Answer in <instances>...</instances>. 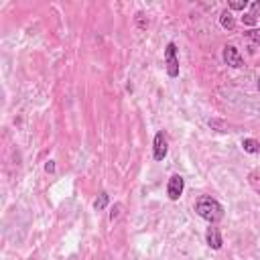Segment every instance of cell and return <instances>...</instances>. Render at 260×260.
I'll list each match as a JSON object with an SVG mask.
<instances>
[{"label":"cell","mask_w":260,"mask_h":260,"mask_svg":"<svg viewBox=\"0 0 260 260\" xmlns=\"http://www.w3.org/2000/svg\"><path fill=\"white\" fill-rule=\"evenodd\" d=\"M195 211L199 217H203L205 221H209L211 225L221 221L223 219V207L217 199L209 197V195H201L197 201H195Z\"/></svg>","instance_id":"cell-1"},{"label":"cell","mask_w":260,"mask_h":260,"mask_svg":"<svg viewBox=\"0 0 260 260\" xmlns=\"http://www.w3.org/2000/svg\"><path fill=\"white\" fill-rule=\"evenodd\" d=\"M165 63H167V73L169 77H177L179 75V59H177V45L169 43L165 49Z\"/></svg>","instance_id":"cell-2"},{"label":"cell","mask_w":260,"mask_h":260,"mask_svg":"<svg viewBox=\"0 0 260 260\" xmlns=\"http://www.w3.org/2000/svg\"><path fill=\"white\" fill-rule=\"evenodd\" d=\"M169 152V144H167V136L162 132H156L154 134V140H152V156L154 160H162Z\"/></svg>","instance_id":"cell-3"},{"label":"cell","mask_w":260,"mask_h":260,"mask_svg":"<svg viewBox=\"0 0 260 260\" xmlns=\"http://www.w3.org/2000/svg\"><path fill=\"white\" fill-rule=\"evenodd\" d=\"M183 187H185L183 177H181V175H173V177L169 179V185H167V195H169V199L177 201V199L181 197V193H183Z\"/></svg>","instance_id":"cell-4"},{"label":"cell","mask_w":260,"mask_h":260,"mask_svg":"<svg viewBox=\"0 0 260 260\" xmlns=\"http://www.w3.org/2000/svg\"><path fill=\"white\" fill-rule=\"evenodd\" d=\"M223 61L230 65V67H242L244 65V59H242V55L238 53V49L236 47H232V45H225L223 47Z\"/></svg>","instance_id":"cell-5"},{"label":"cell","mask_w":260,"mask_h":260,"mask_svg":"<svg viewBox=\"0 0 260 260\" xmlns=\"http://www.w3.org/2000/svg\"><path fill=\"white\" fill-rule=\"evenodd\" d=\"M205 242H207V246H209V248L219 250V248H221V244H223L221 234H219V228L209 225V228H207V232H205Z\"/></svg>","instance_id":"cell-6"},{"label":"cell","mask_w":260,"mask_h":260,"mask_svg":"<svg viewBox=\"0 0 260 260\" xmlns=\"http://www.w3.org/2000/svg\"><path fill=\"white\" fill-rule=\"evenodd\" d=\"M248 183H250V187L260 195V167L254 169V171H250V175H248Z\"/></svg>","instance_id":"cell-7"},{"label":"cell","mask_w":260,"mask_h":260,"mask_svg":"<svg viewBox=\"0 0 260 260\" xmlns=\"http://www.w3.org/2000/svg\"><path fill=\"white\" fill-rule=\"evenodd\" d=\"M219 22H221V26H223V28H228V30H232V28L236 26V22H234V16H232V12H230V10H223V12H221V16H219Z\"/></svg>","instance_id":"cell-8"},{"label":"cell","mask_w":260,"mask_h":260,"mask_svg":"<svg viewBox=\"0 0 260 260\" xmlns=\"http://www.w3.org/2000/svg\"><path fill=\"white\" fill-rule=\"evenodd\" d=\"M242 148H244L246 152H258V140H254V138H244V140H242Z\"/></svg>","instance_id":"cell-9"},{"label":"cell","mask_w":260,"mask_h":260,"mask_svg":"<svg viewBox=\"0 0 260 260\" xmlns=\"http://www.w3.org/2000/svg\"><path fill=\"white\" fill-rule=\"evenodd\" d=\"M108 199H110V197H108V193H106V191H102V193L98 195V199L93 201V207H95L98 211H102V209L108 205Z\"/></svg>","instance_id":"cell-10"},{"label":"cell","mask_w":260,"mask_h":260,"mask_svg":"<svg viewBox=\"0 0 260 260\" xmlns=\"http://www.w3.org/2000/svg\"><path fill=\"white\" fill-rule=\"evenodd\" d=\"M228 6H230V10H244L248 6V2L246 0H230Z\"/></svg>","instance_id":"cell-11"},{"label":"cell","mask_w":260,"mask_h":260,"mask_svg":"<svg viewBox=\"0 0 260 260\" xmlns=\"http://www.w3.org/2000/svg\"><path fill=\"white\" fill-rule=\"evenodd\" d=\"M248 14H250L254 20H258V18H260V0H256V2H252V4H250V12H248Z\"/></svg>","instance_id":"cell-12"},{"label":"cell","mask_w":260,"mask_h":260,"mask_svg":"<svg viewBox=\"0 0 260 260\" xmlns=\"http://www.w3.org/2000/svg\"><path fill=\"white\" fill-rule=\"evenodd\" d=\"M246 37H248L250 41H254L256 45H260V28H250V30L246 32Z\"/></svg>","instance_id":"cell-13"},{"label":"cell","mask_w":260,"mask_h":260,"mask_svg":"<svg viewBox=\"0 0 260 260\" xmlns=\"http://www.w3.org/2000/svg\"><path fill=\"white\" fill-rule=\"evenodd\" d=\"M120 207H122V205H120V203H116V205H114V209L110 211V219H112V221H114V219L120 215Z\"/></svg>","instance_id":"cell-14"},{"label":"cell","mask_w":260,"mask_h":260,"mask_svg":"<svg viewBox=\"0 0 260 260\" xmlns=\"http://www.w3.org/2000/svg\"><path fill=\"white\" fill-rule=\"evenodd\" d=\"M242 22H244V24H248V26H252V24H256V20H254V18H252L250 14H244V16H242Z\"/></svg>","instance_id":"cell-15"},{"label":"cell","mask_w":260,"mask_h":260,"mask_svg":"<svg viewBox=\"0 0 260 260\" xmlns=\"http://www.w3.org/2000/svg\"><path fill=\"white\" fill-rule=\"evenodd\" d=\"M45 171H47V173H55V162H53V160H49V162L45 165Z\"/></svg>","instance_id":"cell-16"},{"label":"cell","mask_w":260,"mask_h":260,"mask_svg":"<svg viewBox=\"0 0 260 260\" xmlns=\"http://www.w3.org/2000/svg\"><path fill=\"white\" fill-rule=\"evenodd\" d=\"M258 152H260V140H258Z\"/></svg>","instance_id":"cell-17"},{"label":"cell","mask_w":260,"mask_h":260,"mask_svg":"<svg viewBox=\"0 0 260 260\" xmlns=\"http://www.w3.org/2000/svg\"><path fill=\"white\" fill-rule=\"evenodd\" d=\"M258 89H260V79H258Z\"/></svg>","instance_id":"cell-18"}]
</instances>
